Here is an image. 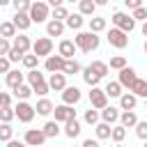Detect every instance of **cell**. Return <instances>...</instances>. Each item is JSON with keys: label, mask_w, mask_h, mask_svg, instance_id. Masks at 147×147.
<instances>
[{"label": "cell", "mask_w": 147, "mask_h": 147, "mask_svg": "<svg viewBox=\"0 0 147 147\" xmlns=\"http://www.w3.org/2000/svg\"><path fill=\"white\" fill-rule=\"evenodd\" d=\"M74 53H76V46H74V41H69V39H62V41H60V57H64V60H71V57H74Z\"/></svg>", "instance_id": "16"}, {"label": "cell", "mask_w": 147, "mask_h": 147, "mask_svg": "<svg viewBox=\"0 0 147 147\" xmlns=\"http://www.w3.org/2000/svg\"><path fill=\"white\" fill-rule=\"evenodd\" d=\"M30 46H32V44H30V37H25V34L14 37V46H11V48H16L18 53H23V55H25V53L30 51Z\"/></svg>", "instance_id": "15"}, {"label": "cell", "mask_w": 147, "mask_h": 147, "mask_svg": "<svg viewBox=\"0 0 147 147\" xmlns=\"http://www.w3.org/2000/svg\"><path fill=\"white\" fill-rule=\"evenodd\" d=\"M28 69H37V64H39V57L37 55H23V60H21Z\"/></svg>", "instance_id": "40"}, {"label": "cell", "mask_w": 147, "mask_h": 147, "mask_svg": "<svg viewBox=\"0 0 147 147\" xmlns=\"http://www.w3.org/2000/svg\"><path fill=\"white\" fill-rule=\"evenodd\" d=\"M67 16H69V11H67L64 7H55V9H53V21H64Z\"/></svg>", "instance_id": "42"}, {"label": "cell", "mask_w": 147, "mask_h": 147, "mask_svg": "<svg viewBox=\"0 0 147 147\" xmlns=\"http://www.w3.org/2000/svg\"><path fill=\"white\" fill-rule=\"evenodd\" d=\"M129 9H136V7H142V0H122Z\"/></svg>", "instance_id": "51"}, {"label": "cell", "mask_w": 147, "mask_h": 147, "mask_svg": "<svg viewBox=\"0 0 147 147\" xmlns=\"http://www.w3.org/2000/svg\"><path fill=\"white\" fill-rule=\"evenodd\" d=\"M14 28H18V30H28L32 23H30V16H28V11H16L14 14Z\"/></svg>", "instance_id": "14"}, {"label": "cell", "mask_w": 147, "mask_h": 147, "mask_svg": "<svg viewBox=\"0 0 147 147\" xmlns=\"http://www.w3.org/2000/svg\"><path fill=\"white\" fill-rule=\"evenodd\" d=\"M136 103H138V96H133V94H119V106L124 110H133Z\"/></svg>", "instance_id": "23"}, {"label": "cell", "mask_w": 147, "mask_h": 147, "mask_svg": "<svg viewBox=\"0 0 147 147\" xmlns=\"http://www.w3.org/2000/svg\"><path fill=\"white\" fill-rule=\"evenodd\" d=\"M0 119H2L5 124H9V122L14 119V108H11V106H5V108H0Z\"/></svg>", "instance_id": "39"}, {"label": "cell", "mask_w": 147, "mask_h": 147, "mask_svg": "<svg viewBox=\"0 0 147 147\" xmlns=\"http://www.w3.org/2000/svg\"><path fill=\"white\" fill-rule=\"evenodd\" d=\"M129 90L133 92V96H147V80L136 78V80H133V85H131Z\"/></svg>", "instance_id": "21"}, {"label": "cell", "mask_w": 147, "mask_h": 147, "mask_svg": "<svg viewBox=\"0 0 147 147\" xmlns=\"http://www.w3.org/2000/svg\"><path fill=\"white\" fill-rule=\"evenodd\" d=\"M7 60H9V62H21V60H23V53H18L16 48H9V51H7Z\"/></svg>", "instance_id": "46"}, {"label": "cell", "mask_w": 147, "mask_h": 147, "mask_svg": "<svg viewBox=\"0 0 147 147\" xmlns=\"http://www.w3.org/2000/svg\"><path fill=\"white\" fill-rule=\"evenodd\" d=\"M117 119L122 122V126H124V129H129V126H136V122H138V117H136V113H133V110H124V113H122Z\"/></svg>", "instance_id": "22"}, {"label": "cell", "mask_w": 147, "mask_h": 147, "mask_svg": "<svg viewBox=\"0 0 147 147\" xmlns=\"http://www.w3.org/2000/svg\"><path fill=\"white\" fill-rule=\"evenodd\" d=\"M9 48H11V46H9V41H7L5 37H0V57H2V55H7V51H9Z\"/></svg>", "instance_id": "49"}, {"label": "cell", "mask_w": 147, "mask_h": 147, "mask_svg": "<svg viewBox=\"0 0 147 147\" xmlns=\"http://www.w3.org/2000/svg\"><path fill=\"white\" fill-rule=\"evenodd\" d=\"M14 117H18L21 122H32V117H34V108L28 103V101H18V106L14 108Z\"/></svg>", "instance_id": "4"}, {"label": "cell", "mask_w": 147, "mask_h": 147, "mask_svg": "<svg viewBox=\"0 0 147 147\" xmlns=\"http://www.w3.org/2000/svg\"><path fill=\"white\" fill-rule=\"evenodd\" d=\"M85 122H87V124H96V122H99V113L92 110V108L85 110Z\"/></svg>", "instance_id": "47"}, {"label": "cell", "mask_w": 147, "mask_h": 147, "mask_svg": "<svg viewBox=\"0 0 147 147\" xmlns=\"http://www.w3.org/2000/svg\"><path fill=\"white\" fill-rule=\"evenodd\" d=\"M7 71H9V60L0 57V74H7Z\"/></svg>", "instance_id": "52"}, {"label": "cell", "mask_w": 147, "mask_h": 147, "mask_svg": "<svg viewBox=\"0 0 147 147\" xmlns=\"http://www.w3.org/2000/svg\"><path fill=\"white\" fill-rule=\"evenodd\" d=\"M51 113H53V103H51L48 99H41V101L37 103V108H34V115H44V117H46V115H51Z\"/></svg>", "instance_id": "24"}, {"label": "cell", "mask_w": 147, "mask_h": 147, "mask_svg": "<svg viewBox=\"0 0 147 147\" xmlns=\"http://www.w3.org/2000/svg\"><path fill=\"white\" fill-rule=\"evenodd\" d=\"M0 34H2L5 39L14 37V34H16V28H14V23H11V21H5V23H0Z\"/></svg>", "instance_id": "31"}, {"label": "cell", "mask_w": 147, "mask_h": 147, "mask_svg": "<svg viewBox=\"0 0 147 147\" xmlns=\"http://www.w3.org/2000/svg\"><path fill=\"white\" fill-rule=\"evenodd\" d=\"M53 113H55V122H67V119H76V110L71 108V106H55L53 108Z\"/></svg>", "instance_id": "8"}, {"label": "cell", "mask_w": 147, "mask_h": 147, "mask_svg": "<svg viewBox=\"0 0 147 147\" xmlns=\"http://www.w3.org/2000/svg\"><path fill=\"white\" fill-rule=\"evenodd\" d=\"M11 136H14V129L9 126V124H0V142H9L11 140Z\"/></svg>", "instance_id": "35"}, {"label": "cell", "mask_w": 147, "mask_h": 147, "mask_svg": "<svg viewBox=\"0 0 147 147\" xmlns=\"http://www.w3.org/2000/svg\"><path fill=\"white\" fill-rule=\"evenodd\" d=\"M7 85L14 90V87H18V85H23V74L18 71V69H9L7 71Z\"/></svg>", "instance_id": "19"}, {"label": "cell", "mask_w": 147, "mask_h": 147, "mask_svg": "<svg viewBox=\"0 0 147 147\" xmlns=\"http://www.w3.org/2000/svg\"><path fill=\"white\" fill-rule=\"evenodd\" d=\"M90 69H92L99 78H103V76L108 74V64H106V62H99V60H94V62L90 64Z\"/></svg>", "instance_id": "32"}, {"label": "cell", "mask_w": 147, "mask_h": 147, "mask_svg": "<svg viewBox=\"0 0 147 147\" xmlns=\"http://www.w3.org/2000/svg\"><path fill=\"white\" fill-rule=\"evenodd\" d=\"M101 30H106V18H101V16H92L90 18V32H101Z\"/></svg>", "instance_id": "27"}, {"label": "cell", "mask_w": 147, "mask_h": 147, "mask_svg": "<svg viewBox=\"0 0 147 147\" xmlns=\"http://www.w3.org/2000/svg\"><path fill=\"white\" fill-rule=\"evenodd\" d=\"M32 92H37V94H41V96H44V94L48 92V85H46V80H44V83H37V85L32 87Z\"/></svg>", "instance_id": "48"}, {"label": "cell", "mask_w": 147, "mask_h": 147, "mask_svg": "<svg viewBox=\"0 0 147 147\" xmlns=\"http://www.w3.org/2000/svg\"><path fill=\"white\" fill-rule=\"evenodd\" d=\"M30 94H32V87H28V85H18V87H14V96L21 99V101H25Z\"/></svg>", "instance_id": "34"}, {"label": "cell", "mask_w": 147, "mask_h": 147, "mask_svg": "<svg viewBox=\"0 0 147 147\" xmlns=\"http://www.w3.org/2000/svg\"><path fill=\"white\" fill-rule=\"evenodd\" d=\"M110 21H113V23H115V28H117V30H122V32H131V30L136 28V21H133L129 14H124V11H115Z\"/></svg>", "instance_id": "3"}, {"label": "cell", "mask_w": 147, "mask_h": 147, "mask_svg": "<svg viewBox=\"0 0 147 147\" xmlns=\"http://www.w3.org/2000/svg\"><path fill=\"white\" fill-rule=\"evenodd\" d=\"M28 80H30V87H34L37 83H44V74H39L37 69H30V74H28Z\"/></svg>", "instance_id": "38"}, {"label": "cell", "mask_w": 147, "mask_h": 147, "mask_svg": "<svg viewBox=\"0 0 147 147\" xmlns=\"http://www.w3.org/2000/svg\"><path fill=\"white\" fill-rule=\"evenodd\" d=\"M83 80H85V83H87L90 87H96V83H99L101 78H99V76H96V74H94V71H92L90 67H87V69L83 71Z\"/></svg>", "instance_id": "33"}, {"label": "cell", "mask_w": 147, "mask_h": 147, "mask_svg": "<svg viewBox=\"0 0 147 147\" xmlns=\"http://www.w3.org/2000/svg\"><path fill=\"white\" fill-rule=\"evenodd\" d=\"M11 103V96L7 94V92H0V108H5V106H9Z\"/></svg>", "instance_id": "50"}, {"label": "cell", "mask_w": 147, "mask_h": 147, "mask_svg": "<svg viewBox=\"0 0 147 147\" xmlns=\"http://www.w3.org/2000/svg\"><path fill=\"white\" fill-rule=\"evenodd\" d=\"M136 78H138L136 71H133L131 67H124V69H119V80H117V83H119L122 87H131Z\"/></svg>", "instance_id": "12"}, {"label": "cell", "mask_w": 147, "mask_h": 147, "mask_svg": "<svg viewBox=\"0 0 147 147\" xmlns=\"http://www.w3.org/2000/svg\"><path fill=\"white\" fill-rule=\"evenodd\" d=\"M51 51H53V41H51L48 37H41V39H37V41L32 44V55H37V57L51 55Z\"/></svg>", "instance_id": "6"}, {"label": "cell", "mask_w": 147, "mask_h": 147, "mask_svg": "<svg viewBox=\"0 0 147 147\" xmlns=\"http://www.w3.org/2000/svg\"><path fill=\"white\" fill-rule=\"evenodd\" d=\"M7 147H28V145H25V142H18V140H9Z\"/></svg>", "instance_id": "54"}, {"label": "cell", "mask_w": 147, "mask_h": 147, "mask_svg": "<svg viewBox=\"0 0 147 147\" xmlns=\"http://www.w3.org/2000/svg\"><path fill=\"white\" fill-rule=\"evenodd\" d=\"M62 2H64V0H48L51 7H62Z\"/></svg>", "instance_id": "55"}, {"label": "cell", "mask_w": 147, "mask_h": 147, "mask_svg": "<svg viewBox=\"0 0 147 147\" xmlns=\"http://www.w3.org/2000/svg\"><path fill=\"white\" fill-rule=\"evenodd\" d=\"M11 0H0V7H5V5H9Z\"/></svg>", "instance_id": "57"}, {"label": "cell", "mask_w": 147, "mask_h": 147, "mask_svg": "<svg viewBox=\"0 0 147 147\" xmlns=\"http://www.w3.org/2000/svg\"><path fill=\"white\" fill-rule=\"evenodd\" d=\"M64 2H78V0H64Z\"/></svg>", "instance_id": "58"}, {"label": "cell", "mask_w": 147, "mask_h": 147, "mask_svg": "<svg viewBox=\"0 0 147 147\" xmlns=\"http://www.w3.org/2000/svg\"><path fill=\"white\" fill-rule=\"evenodd\" d=\"M94 129H96V138H99V140L110 138V124H103V122H101V124H96Z\"/></svg>", "instance_id": "36"}, {"label": "cell", "mask_w": 147, "mask_h": 147, "mask_svg": "<svg viewBox=\"0 0 147 147\" xmlns=\"http://www.w3.org/2000/svg\"><path fill=\"white\" fill-rule=\"evenodd\" d=\"M48 90H55V92H60V90H64L67 87V78H64V74L62 71H57V74H51V78H48Z\"/></svg>", "instance_id": "10"}, {"label": "cell", "mask_w": 147, "mask_h": 147, "mask_svg": "<svg viewBox=\"0 0 147 147\" xmlns=\"http://www.w3.org/2000/svg\"><path fill=\"white\" fill-rule=\"evenodd\" d=\"M46 32H48V37H62L64 23H62V21H48V23H46Z\"/></svg>", "instance_id": "18"}, {"label": "cell", "mask_w": 147, "mask_h": 147, "mask_svg": "<svg viewBox=\"0 0 147 147\" xmlns=\"http://www.w3.org/2000/svg\"><path fill=\"white\" fill-rule=\"evenodd\" d=\"M94 5H108V0H92Z\"/></svg>", "instance_id": "56"}, {"label": "cell", "mask_w": 147, "mask_h": 147, "mask_svg": "<svg viewBox=\"0 0 147 147\" xmlns=\"http://www.w3.org/2000/svg\"><path fill=\"white\" fill-rule=\"evenodd\" d=\"M62 101H64V106L78 103V101H80V90H78V87H64V90H62Z\"/></svg>", "instance_id": "11"}, {"label": "cell", "mask_w": 147, "mask_h": 147, "mask_svg": "<svg viewBox=\"0 0 147 147\" xmlns=\"http://www.w3.org/2000/svg\"><path fill=\"white\" fill-rule=\"evenodd\" d=\"M11 2H14V9H16V11H28L30 5H32L30 0H11Z\"/></svg>", "instance_id": "44"}, {"label": "cell", "mask_w": 147, "mask_h": 147, "mask_svg": "<svg viewBox=\"0 0 147 147\" xmlns=\"http://www.w3.org/2000/svg\"><path fill=\"white\" fill-rule=\"evenodd\" d=\"M78 7H80V16H94L96 5L92 0H78Z\"/></svg>", "instance_id": "26"}, {"label": "cell", "mask_w": 147, "mask_h": 147, "mask_svg": "<svg viewBox=\"0 0 147 147\" xmlns=\"http://www.w3.org/2000/svg\"><path fill=\"white\" fill-rule=\"evenodd\" d=\"M83 147H99V142L92 140V138H87V140H83Z\"/></svg>", "instance_id": "53"}, {"label": "cell", "mask_w": 147, "mask_h": 147, "mask_svg": "<svg viewBox=\"0 0 147 147\" xmlns=\"http://www.w3.org/2000/svg\"><path fill=\"white\" fill-rule=\"evenodd\" d=\"M131 18H133V21H145V18H147V9H145V7H136Z\"/></svg>", "instance_id": "45"}, {"label": "cell", "mask_w": 147, "mask_h": 147, "mask_svg": "<svg viewBox=\"0 0 147 147\" xmlns=\"http://www.w3.org/2000/svg\"><path fill=\"white\" fill-rule=\"evenodd\" d=\"M41 133H44L46 138H55V136L60 133V126H57V122H46V124H44V129H41Z\"/></svg>", "instance_id": "30"}, {"label": "cell", "mask_w": 147, "mask_h": 147, "mask_svg": "<svg viewBox=\"0 0 147 147\" xmlns=\"http://www.w3.org/2000/svg\"><path fill=\"white\" fill-rule=\"evenodd\" d=\"M64 133H67L69 138H76V136L80 133V124H78L76 119H67V122H64Z\"/></svg>", "instance_id": "25"}, {"label": "cell", "mask_w": 147, "mask_h": 147, "mask_svg": "<svg viewBox=\"0 0 147 147\" xmlns=\"http://www.w3.org/2000/svg\"><path fill=\"white\" fill-rule=\"evenodd\" d=\"M103 94H106V96H119V94H122V85H119L117 80H110V83L106 85Z\"/></svg>", "instance_id": "29"}, {"label": "cell", "mask_w": 147, "mask_h": 147, "mask_svg": "<svg viewBox=\"0 0 147 147\" xmlns=\"http://www.w3.org/2000/svg\"><path fill=\"white\" fill-rule=\"evenodd\" d=\"M74 46L80 48L83 53H90V51H96L99 48V37L94 32H78L74 37Z\"/></svg>", "instance_id": "1"}, {"label": "cell", "mask_w": 147, "mask_h": 147, "mask_svg": "<svg viewBox=\"0 0 147 147\" xmlns=\"http://www.w3.org/2000/svg\"><path fill=\"white\" fill-rule=\"evenodd\" d=\"M62 67H64V57H60V55H48V57H46V69H48L51 74L62 71Z\"/></svg>", "instance_id": "13"}, {"label": "cell", "mask_w": 147, "mask_h": 147, "mask_svg": "<svg viewBox=\"0 0 147 147\" xmlns=\"http://www.w3.org/2000/svg\"><path fill=\"white\" fill-rule=\"evenodd\" d=\"M117 117H119V110H117V108H113V106L101 108V119H103V124H113V122H117Z\"/></svg>", "instance_id": "17"}, {"label": "cell", "mask_w": 147, "mask_h": 147, "mask_svg": "<svg viewBox=\"0 0 147 147\" xmlns=\"http://www.w3.org/2000/svg\"><path fill=\"white\" fill-rule=\"evenodd\" d=\"M46 140V136L41 133V129H28L25 131V145L28 147H39Z\"/></svg>", "instance_id": "9"}, {"label": "cell", "mask_w": 147, "mask_h": 147, "mask_svg": "<svg viewBox=\"0 0 147 147\" xmlns=\"http://www.w3.org/2000/svg\"><path fill=\"white\" fill-rule=\"evenodd\" d=\"M124 67H126V57L124 55H115L110 60V69H124Z\"/></svg>", "instance_id": "41"}, {"label": "cell", "mask_w": 147, "mask_h": 147, "mask_svg": "<svg viewBox=\"0 0 147 147\" xmlns=\"http://www.w3.org/2000/svg\"><path fill=\"white\" fill-rule=\"evenodd\" d=\"M90 103H92V108H106L108 106V96L103 94V90H99V87H92V92H90Z\"/></svg>", "instance_id": "7"}, {"label": "cell", "mask_w": 147, "mask_h": 147, "mask_svg": "<svg viewBox=\"0 0 147 147\" xmlns=\"http://www.w3.org/2000/svg\"><path fill=\"white\" fill-rule=\"evenodd\" d=\"M108 44H110V46H115V48H126L129 37H126V32H122V30L113 28V30L108 32Z\"/></svg>", "instance_id": "5"}, {"label": "cell", "mask_w": 147, "mask_h": 147, "mask_svg": "<svg viewBox=\"0 0 147 147\" xmlns=\"http://www.w3.org/2000/svg\"><path fill=\"white\" fill-rule=\"evenodd\" d=\"M136 133L140 140H145L147 138V122H136Z\"/></svg>", "instance_id": "43"}, {"label": "cell", "mask_w": 147, "mask_h": 147, "mask_svg": "<svg viewBox=\"0 0 147 147\" xmlns=\"http://www.w3.org/2000/svg\"><path fill=\"white\" fill-rule=\"evenodd\" d=\"M117 147H124V145H119V142H117Z\"/></svg>", "instance_id": "59"}, {"label": "cell", "mask_w": 147, "mask_h": 147, "mask_svg": "<svg viewBox=\"0 0 147 147\" xmlns=\"http://www.w3.org/2000/svg\"><path fill=\"white\" fill-rule=\"evenodd\" d=\"M110 138H113L115 142H122V140L126 138V129H124V126H113V129H110Z\"/></svg>", "instance_id": "37"}, {"label": "cell", "mask_w": 147, "mask_h": 147, "mask_svg": "<svg viewBox=\"0 0 147 147\" xmlns=\"http://www.w3.org/2000/svg\"><path fill=\"white\" fill-rule=\"evenodd\" d=\"M28 16H30V23H44L48 18V5L46 2H32L28 9Z\"/></svg>", "instance_id": "2"}, {"label": "cell", "mask_w": 147, "mask_h": 147, "mask_svg": "<svg viewBox=\"0 0 147 147\" xmlns=\"http://www.w3.org/2000/svg\"><path fill=\"white\" fill-rule=\"evenodd\" d=\"M78 71H80V64L76 60H64V67H62L64 76H71V74H78Z\"/></svg>", "instance_id": "28"}, {"label": "cell", "mask_w": 147, "mask_h": 147, "mask_svg": "<svg viewBox=\"0 0 147 147\" xmlns=\"http://www.w3.org/2000/svg\"><path fill=\"white\" fill-rule=\"evenodd\" d=\"M83 23H85V18H83L80 14H69V16L64 18V25H67V28H71V30H80V28H83Z\"/></svg>", "instance_id": "20"}]
</instances>
